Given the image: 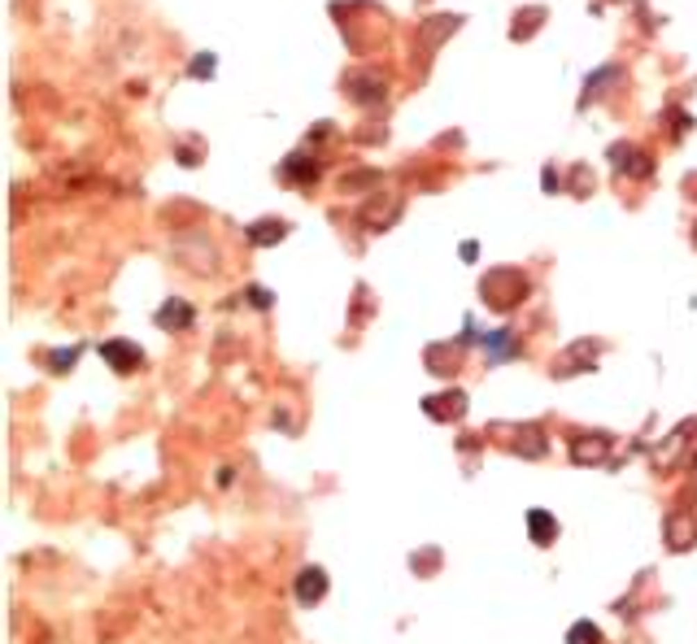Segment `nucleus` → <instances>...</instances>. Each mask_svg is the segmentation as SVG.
Segmentation results:
<instances>
[{"label":"nucleus","mask_w":697,"mask_h":644,"mask_svg":"<svg viewBox=\"0 0 697 644\" xmlns=\"http://www.w3.org/2000/svg\"><path fill=\"white\" fill-rule=\"evenodd\" d=\"M345 92H349L358 105H379V101H384V79H379V74H349V79H345Z\"/></svg>","instance_id":"f257e3e1"},{"label":"nucleus","mask_w":697,"mask_h":644,"mask_svg":"<svg viewBox=\"0 0 697 644\" xmlns=\"http://www.w3.org/2000/svg\"><path fill=\"white\" fill-rule=\"evenodd\" d=\"M623 79V65H602V70H593L589 79H584V101L580 105H589V101H597V96H606V88H614Z\"/></svg>","instance_id":"f03ea898"},{"label":"nucleus","mask_w":697,"mask_h":644,"mask_svg":"<svg viewBox=\"0 0 697 644\" xmlns=\"http://www.w3.org/2000/svg\"><path fill=\"white\" fill-rule=\"evenodd\" d=\"M610 161H614L619 170H628V174H650V157L637 153L632 144H614V148H610Z\"/></svg>","instance_id":"7ed1b4c3"},{"label":"nucleus","mask_w":697,"mask_h":644,"mask_svg":"<svg viewBox=\"0 0 697 644\" xmlns=\"http://www.w3.org/2000/svg\"><path fill=\"white\" fill-rule=\"evenodd\" d=\"M458 13H441V18H427V26L423 31H418V35H423L427 44H441V35H453V31H458Z\"/></svg>","instance_id":"20e7f679"},{"label":"nucleus","mask_w":697,"mask_h":644,"mask_svg":"<svg viewBox=\"0 0 697 644\" xmlns=\"http://www.w3.org/2000/svg\"><path fill=\"white\" fill-rule=\"evenodd\" d=\"M249 240H253V244H270V240H284V222H257V226L249 231Z\"/></svg>","instance_id":"39448f33"},{"label":"nucleus","mask_w":697,"mask_h":644,"mask_svg":"<svg viewBox=\"0 0 697 644\" xmlns=\"http://www.w3.org/2000/svg\"><path fill=\"white\" fill-rule=\"evenodd\" d=\"M536 18H545V9H527L523 18H514V40L518 35H532V31H536Z\"/></svg>","instance_id":"423d86ee"},{"label":"nucleus","mask_w":697,"mask_h":644,"mask_svg":"<svg viewBox=\"0 0 697 644\" xmlns=\"http://www.w3.org/2000/svg\"><path fill=\"white\" fill-rule=\"evenodd\" d=\"M318 592H322V575L318 570H305L301 575V597L310 601V597H318Z\"/></svg>","instance_id":"0eeeda50"},{"label":"nucleus","mask_w":697,"mask_h":644,"mask_svg":"<svg viewBox=\"0 0 697 644\" xmlns=\"http://www.w3.org/2000/svg\"><path fill=\"white\" fill-rule=\"evenodd\" d=\"M188 74H192V79H209V74H214V53H201L197 61L188 65Z\"/></svg>","instance_id":"6e6552de"},{"label":"nucleus","mask_w":697,"mask_h":644,"mask_svg":"<svg viewBox=\"0 0 697 644\" xmlns=\"http://www.w3.org/2000/svg\"><path fill=\"white\" fill-rule=\"evenodd\" d=\"M105 357H113V361H140V353L122 349V344H105Z\"/></svg>","instance_id":"1a4fd4ad"},{"label":"nucleus","mask_w":697,"mask_h":644,"mask_svg":"<svg viewBox=\"0 0 697 644\" xmlns=\"http://www.w3.org/2000/svg\"><path fill=\"white\" fill-rule=\"evenodd\" d=\"M188 318H192L188 309H161V313H157V322H179V327H183Z\"/></svg>","instance_id":"9d476101"}]
</instances>
